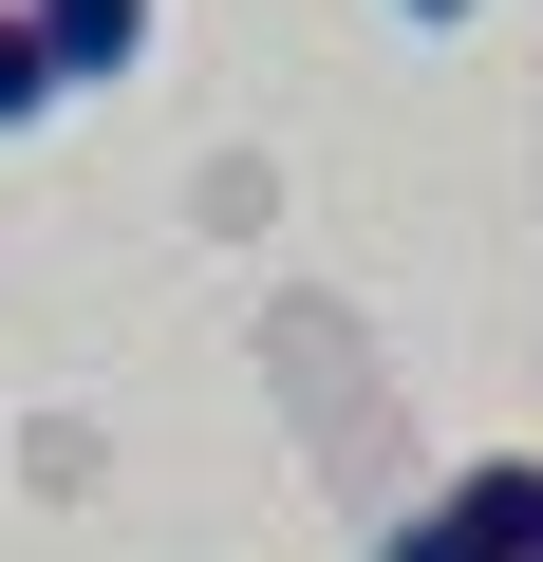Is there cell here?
<instances>
[{
  "instance_id": "obj_1",
  "label": "cell",
  "mask_w": 543,
  "mask_h": 562,
  "mask_svg": "<svg viewBox=\"0 0 543 562\" xmlns=\"http://www.w3.org/2000/svg\"><path fill=\"white\" fill-rule=\"evenodd\" d=\"M431 525H450L468 562H543V450H487V469H450V487H431Z\"/></svg>"
},
{
  "instance_id": "obj_2",
  "label": "cell",
  "mask_w": 543,
  "mask_h": 562,
  "mask_svg": "<svg viewBox=\"0 0 543 562\" xmlns=\"http://www.w3.org/2000/svg\"><path fill=\"white\" fill-rule=\"evenodd\" d=\"M20 20H38V57H57V94H76V76H132L150 0H20Z\"/></svg>"
},
{
  "instance_id": "obj_3",
  "label": "cell",
  "mask_w": 543,
  "mask_h": 562,
  "mask_svg": "<svg viewBox=\"0 0 543 562\" xmlns=\"http://www.w3.org/2000/svg\"><path fill=\"white\" fill-rule=\"evenodd\" d=\"M20 113H57V57H38V20H20V0H0V132H20Z\"/></svg>"
},
{
  "instance_id": "obj_4",
  "label": "cell",
  "mask_w": 543,
  "mask_h": 562,
  "mask_svg": "<svg viewBox=\"0 0 543 562\" xmlns=\"http://www.w3.org/2000/svg\"><path fill=\"white\" fill-rule=\"evenodd\" d=\"M375 562H468V543H450V525H431V506H412V525H394V543H375Z\"/></svg>"
},
{
  "instance_id": "obj_5",
  "label": "cell",
  "mask_w": 543,
  "mask_h": 562,
  "mask_svg": "<svg viewBox=\"0 0 543 562\" xmlns=\"http://www.w3.org/2000/svg\"><path fill=\"white\" fill-rule=\"evenodd\" d=\"M412 20H468V0H412Z\"/></svg>"
}]
</instances>
